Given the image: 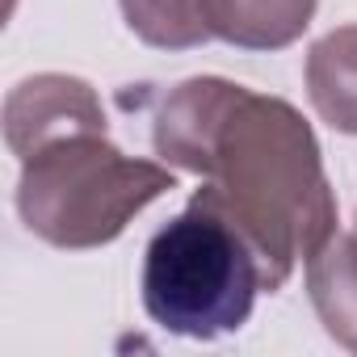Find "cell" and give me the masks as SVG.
<instances>
[{"label":"cell","mask_w":357,"mask_h":357,"mask_svg":"<svg viewBox=\"0 0 357 357\" xmlns=\"http://www.w3.org/2000/svg\"><path fill=\"white\" fill-rule=\"evenodd\" d=\"M155 155L202 176V190L248 236L265 290L336 236V194L311 122L282 97L223 76L181 80L155 109Z\"/></svg>","instance_id":"cell-1"},{"label":"cell","mask_w":357,"mask_h":357,"mask_svg":"<svg viewBox=\"0 0 357 357\" xmlns=\"http://www.w3.org/2000/svg\"><path fill=\"white\" fill-rule=\"evenodd\" d=\"M139 290L155 328L215 340L248 324L265 273L248 236L206 190H194L190 206L151 236Z\"/></svg>","instance_id":"cell-2"},{"label":"cell","mask_w":357,"mask_h":357,"mask_svg":"<svg viewBox=\"0 0 357 357\" xmlns=\"http://www.w3.org/2000/svg\"><path fill=\"white\" fill-rule=\"evenodd\" d=\"M168 190H176L168 164L126 155L105 130H80L22 160L17 215L43 244L84 252L114 244Z\"/></svg>","instance_id":"cell-3"},{"label":"cell","mask_w":357,"mask_h":357,"mask_svg":"<svg viewBox=\"0 0 357 357\" xmlns=\"http://www.w3.org/2000/svg\"><path fill=\"white\" fill-rule=\"evenodd\" d=\"M80 130H105V109L89 80L68 72H38L9 89L5 143L17 160H30L34 151Z\"/></svg>","instance_id":"cell-4"},{"label":"cell","mask_w":357,"mask_h":357,"mask_svg":"<svg viewBox=\"0 0 357 357\" xmlns=\"http://www.w3.org/2000/svg\"><path fill=\"white\" fill-rule=\"evenodd\" d=\"M319 0H202L211 34L240 51H282L303 38Z\"/></svg>","instance_id":"cell-5"},{"label":"cell","mask_w":357,"mask_h":357,"mask_svg":"<svg viewBox=\"0 0 357 357\" xmlns=\"http://www.w3.org/2000/svg\"><path fill=\"white\" fill-rule=\"evenodd\" d=\"M307 294L324 332L357 353V231H336L307 257Z\"/></svg>","instance_id":"cell-6"},{"label":"cell","mask_w":357,"mask_h":357,"mask_svg":"<svg viewBox=\"0 0 357 357\" xmlns=\"http://www.w3.org/2000/svg\"><path fill=\"white\" fill-rule=\"evenodd\" d=\"M307 97L332 130L357 135V26H336L307 51Z\"/></svg>","instance_id":"cell-7"},{"label":"cell","mask_w":357,"mask_h":357,"mask_svg":"<svg viewBox=\"0 0 357 357\" xmlns=\"http://www.w3.org/2000/svg\"><path fill=\"white\" fill-rule=\"evenodd\" d=\"M130 34L155 51H194L211 43L202 0H118Z\"/></svg>","instance_id":"cell-8"}]
</instances>
